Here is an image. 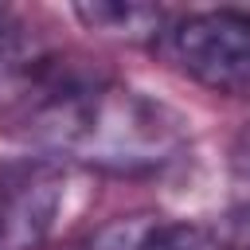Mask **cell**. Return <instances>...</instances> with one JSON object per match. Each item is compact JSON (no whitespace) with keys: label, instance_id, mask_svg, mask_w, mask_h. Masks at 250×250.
<instances>
[{"label":"cell","instance_id":"obj_1","mask_svg":"<svg viewBox=\"0 0 250 250\" xmlns=\"http://www.w3.org/2000/svg\"><path fill=\"white\" fill-rule=\"evenodd\" d=\"M156 51L191 82L215 94L250 98V12L207 8L172 16Z\"/></svg>","mask_w":250,"mask_h":250},{"label":"cell","instance_id":"obj_2","mask_svg":"<svg viewBox=\"0 0 250 250\" xmlns=\"http://www.w3.org/2000/svg\"><path fill=\"white\" fill-rule=\"evenodd\" d=\"M66 168L51 156L0 164V250H39L59 223Z\"/></svg>","mask_w":250,"mask_h":250},{"label":"cell","instance_id":"obj_3","mask_svg":"<svg viewBox=\"0 0 250 250\" xmlns=\"http://www.w3.org/2000/svg\"><path fill=\"white\" fill-rule=\"evenodd\" d=\"M74 16L102 35L113 39H133V43H152L164 35L172 12L156 4H121V0H94V4H74Z\"/></svg>","mask_w":250,"mask_h":250},{"label":"cell","instance_id":"obj_4","mask_svg":"<svg viewBox=\"0 0 250 250\" xmlns=\"http://www.w3.org/2000/svg\"><path fill=\"white\" fill-rule=\"evenodd\" d=\"M141 250H230L227 238L203 223H156L148 227Z\"/></svg>","mask_w":250,"mask_h":250},{"label":"cell","instance_id":"obj_5","mask_svg":"<svg viewBox=\"0 0 250 250\" xmlns=\"http://www.w3.org/2000/svg\"><path fill=\"white\" fill-rule=\"evenodd\" d=\"M145 234H148V223H141V219H117V223L94 230L86 242H78L70 250H141Z\"/></svg>","mask_w":250,"mask_h":250},{"label":"cell","instance_id":"obj_6","mask_svg":"<svg viewBox=\"0 0 250 250\" xmlns=\"http://www.w3.org/2000/svg\"><path fill=\"white\" fill-rule=\"evenodd\" d=\"M20 66V23L8 8H0V78L8 82Z\"/></svg>","mask_w":250,"mask_h":250}]
</instances>
